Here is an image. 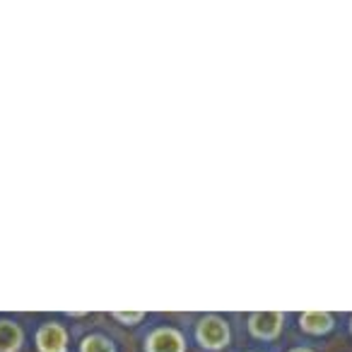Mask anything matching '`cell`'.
Instances as JSON below:
<instances>
[{"instance_id": "cell-1", "label": "cell", "mask_w": 352, "mask_h": 352, "mask_svg": "<svg viewBox=\"0 0 352 352\" xmlns=\"http://www.w3.org/2000/svg\"><path fill=\"white\" fill-rule=\"evenodd\" d=\"M196 340H198V345L208 352L225 350L232 342L230 323L222 316H217V314H206L196 326Z\"/></svg>"}, {"instance_id": "cell-2", "label": "cell", "mask_w": 352, "mask_h": 352, "mask_svg": "<svg viewBox=\"0 0 352 352\" xmlns=\"http://www.w3.org/2000/svg\"><path fill=\"white\" fill-rule=\"evenodd\" d=\"M246 326H249V333L256 340L270 342L283 333L285 314L283 311H254V314H249Z\"/></svg>"}, {"instance_id": "cell-3", "label": "cell", "mask_w": 352, "mask_h": 352, "mask_svg": "<svg viewBox=\"0 0 352 352\" xmlns=\"http://www.w3.org/2000/svg\"><path fill=\"white\" fill-rule=\"evenodd\" d=\"M145 352H186V338L176 328H155L145 338Z\"/></svg>"}, {"instance_id": "cell-4", "label": "cell", "mask_w": 352, "mask_h": 352, "mask_svg": "<svg viewBox=\"0 0 352 352\" xmlns=\"http://www.w3.org/2000/svg\"><path fill=\"white\" fill-rule=\"evenodd\" d=\"M39 352H68V333L60 323H46L36 333Z\"/></svg>"}, {"instance_id": "cell-5", "label": "cell", "mask_w": 352, "mask_h": 352, "mask_svg": "<svg viewBox=\"0 0 352 352\" xmlns=\"http://www.w3.org/2000/svg\"><path fill=\"white\" fill-rule=\"evenodd\" d=\"M336 316L331 311H302L299 314V328L309 336H326L333 331Z\"/></svg>"}, {"instance_id": "cell-6", "label": "cell", "mask_w": 352, "mask_h": 352, "mask_svg": "<svg viewBox=\"0 0 352 352\" xmlns=\"http://www.w3.org/2000/svg\"><path fill=\"white\" fill-rule=\"evenodd\" d=\"M25 340V333L17 323L0 321V352H17Z\"/></svg>"}, {"instance_id": "cell-7", "label": "cell", "mask_w": 352, "mask_h": 352, "mask_svg": "<svg viewBox=\"0 0 352 352\" xmlns=\"http://www.w3.org/2000/svg\"><path fill=\"white\" fill-rule=\"evenodd\" d=\"M80 352H116V345H113L109 338L99 336V333H92V336H87L80 342Z\"/></svg>"}, {"instance_id": "cell-8", "label": "cell", "mask_w": 352, "mask_h": 352, "mask_svg": "<svg viewBox=\"0 0 352 352\" xmlns=\"http://www.w3.org/2000/svg\"><path fill=\"white\" fill-rule=\"evenodd\" d=\"M113 318H116L118 323H123V326H138V323L145 321L147 314L145 311H116L111 314Z\"/></svg>"}, {"instance_id": "cell-9", "label": "cell", "mask_w": 352, "mask_h": 352, "mask_svg": "<svg viewBox=\"0 0 352 352\" xmlns=\"http://www.w3.org/2000/svg\"><path fill=\"white\" fill-rule=\"evenodd\" d=\"M289 352H314L311 347H294V350H289Z\"/></svg>"}, {"instance_id": "cell-10", "label": "cell", "mask_w": 352, "mask_h": 352, "mask_svg": "<svg viewBox=\"0 0 352 352\" xmlns=\"http://www.w3.org/2000/svg\"><path fill=\"white\" fill-rule=\"evenodd\" d=\"M350 333H352V318H350Z\"/></svg>"}]
</instances>
